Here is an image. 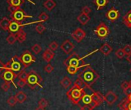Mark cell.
<instances>
[{
	"label": "cell",
	"mask_w": 131,
	"mask_h": 110,
	"mask_svg": "<svg viewBox=\"0 0 131 110\" xmlns=\"http://www.w3.org/2000/svg\"><path fill=\"white\" fill-rule=\"evenodd\" d=\"M104 97V101L109 105H112L115 103V102L117 100V95L112 91L107 92V93L103 96Z\"/></svg>",
	"instance_id": "cell-14"
},
{
	"label": "cell",
	"mask_w": 131,
	"mask_h": 110,
	"mask_svg": "<svg viewBox=\"0 0 131 110\" xmlns=\"http://www.w3.org/2000/svg\"><path fill=\"white\" fill-rule=\"evenodd\" d=\"M123 22L128 28L131 29V9L124 16L123 19Z\"/></svg>",
	"instance_id": "cell-25"
},
{
	"label": "cell",
	"mask_w": 131,
	"mask_h": 110,
	"mask_svg": "<svg viewBox=\"0 0 131 110\" xmlns=\"http://www.w3.org/2000/svg\"><path fill=\"white\" fill-rule=\"evenodd\" d=\"M0 76H1L2 79L4 81L9 82L11 83H13L14 85H15L14 80L18 77V75L16 72H14L13 71L9 70V69H4L2 72V73H1V75H0Z\"/></svg>",
	"instance_id": "cell-8"
},
{
	"label": "cell",
	"mask_w": 131,
	"mask_h": 110,
	"mask_svg": "<svg viewBox=\"0 0 131 110\" xmlns=\"http://www.w3.org/2000/svg\"><path fill=\"white\" fill-rule=\"evenodd\" d=\"M72 38L77 42H80L81 41H83L85 37H86V32L83 29H80V28H77L75 31L73 32V33L71 34Z\"/></svg>",
	"instance_id": "cell-10"
},
{
	"label": "cell",
	"mask_w": 131,
	"mask_h": 110,
	"mask_svg": "<svg viewBox=\"0 0 131 110\" xmlns=\"http://www.w3.org/2000/svg\"><path fill=\"white\" fill-rule=\"evenodd\" d=\"M26 85H27V81L26 80H22V79H19L17 82V85L20 88H23Z\"/></svg>",
	"instance_id": "cell-44"
},
{
	"label": "cell",
	"mask_w": 131,
	"mask_h": 110,
	"mask_svg": "<svg viewBox=\"0 0 131 110\" xmlns=\"http://www.w3.org/2000/svg\"><path fill=\"white\" fill-rule=\"evenodd\" d=\"M54 56H55V53L50 48L46 49L45 52L42 53V59L47 63H49L54 58Z\"/></svg>",
	"instance_id": "cell-16"
},
{
	"label": "cell",
	"mask_w": 131,
	"mask_h": 110,
	"mask_svg": "<svg viewBox=\"0 0 131 110\" xmlns=\"http://www.w3.org/2000/svg\"><path fill=\"white\" fill-rule=\"evenodd\" d=\"M96 51H98V49H96V51H94V52H92V53H94V52H96ZM92 53H90V54H92ZM90 54L86 55V56H85L84 57H82V58H81V57L79 56V55H78L77 53L73 52V54H71L70 56L63 62V64H64L66 66H83V64H80L81 62H83V59L86 58V56H90Z\"/></svg>",
	"instance_id": "cell-5"
},
{
	"label": "cell",
	"mask_w": 131,
	"mask_h": 110,
	"mask_svg": "<svg viewBox=\"0 0 131 110\" xmlns=\"http://www.w3.org/2000/svg\"><path fill=\"white\" fill-rule=\"evenodd\" d=\"M56 4L53 0H46V1L43 3V6L48 11H52L56 7Z\"/></svg>",
	"instance_id": "cell-27"
},
{
	"label": "cell",
	"mask_w": 131,
	"mask_h": 110,
	"mask_svg": "<svg viewBox=\"0 0 131 110\" xmlns=\"http://www.w3.org/2000/svg\"><path fill=\"white\" fill-rule=\"evenodd\" d=\"M38 19H39V22H46V21H47V20L49 19V16H48L46 13L42 12V13L39 16Z\"/></svg>",
	"instance_id": "cell-35"
},
{
	"label": "cell",
	"mask_w": 131,
	"mask_h": 110,
	"mask_svg": "<svg viewBox=\"0 0 131 110\" xmlns=\"http://www.w3.org/2000/svg\"><path fill=\"white\" fill-rule=\"evenodd\" d=\"M123 51H124V52H125L126 55H129L131 53V45H126L124 47Z\"/></svg>",
	"instance_id": "cell-43"
},
{
	"label": "cell",
	"mask_w": 131,
	"mask_h": 110,
	"mask_svg": "<svg viewBox=\"0 0 131 110\" xmlns=\"http://www.w3.org/2000/svg\"><path fill=\"white\" fill-rule=\"evenodd\" d=\"M46 30V27L42 23H39L36 26V31L37 33L39 34H42L44 32V31Z\"/></svg>",
	"instance_id": "cell-32"
},
{
	"label": "cell",
	"mask_w": 131,
	"mask_h": 110,
	"mask_svg": "<svg viewBox=\"0 0 131 110\" xmlns=\"http://www.w3.org/2000/svg\"><path fill=\"white\" fill-rule=\"evenodd\" d=\"M127 98H128V99H129V102H131V95H129V96H128Z\"/></svg>",
	"instance_id": "cell-52"
},
{
	"label": "cell",
	"mask_w": 131,
	"mask_h": 110,
	"mask_svg": "<svg viewBox=\"0 0 131 110\" xmlns=\"http://www.w3.org/2000/svg\"><path fill=\"white\" fill-rule=\"evenodd\" d=\"M126 60L129 63H131V53L129 55H127V57H126Z\"/></svg>",
	"instance_id": "cell-50"
},
{
	"label": "cell",
	"mask_w": 131,
	"mask_h": 110,
	"mask_svg": "<svg viewBox=\"0 0 131 110\" xmlns=\"http://www.w3.org/2000/svg\"><path fill=\"white\" fill-rule=\"evenodd\" d=\"M129 85H129V82H128L125 81V82H123L121 84V88H122V89L124 91V90H126V89Z\"/></svg>",
	"instance_id": "cell-46"
},
{
	"label": "cell",
	"mask_w": 131,
	"mask_h": 110,
	"mask_svg": "<svg viewBox=\"0 0 131 110\" xmlns=\"http://www.w3.org/2000/svg\"><path fill=\"white\" fill-rule=\"evenodd\" d=\"M123 92L125 93V95H126V97H128L129 95H131V86L129 85L126 90L123 91Z\"/></svg>",
	"instance_id": "cell-48"
},
{
	"label": "cell",
	"mask_w": 131,
	"mask_h": 110,
	"mask_svg": "<svg viewBox=\"0 0 131 110\" xmlns=\"http://www.w3.org/2000/svg\"><path fill=\"white\" fill-rule=\"evenodd\" d=\"M91 96H92V99H93V107L94 108L103 104V102L104 101V97L101 95V93L95 92L93 94H92Z\"/></svg>",
	"instance_id": "cell-13"
},
{
	"label": "cell",
	"mask_w": 131,
	"mask_h": 110,
	"mask_svg": "<svg viewBox=\"0 0 131 110\" xmlns=\"http://www.w3.org/2000/svg\"><path fill=\"white\" fill-rule=\"evenodd\" d=\"M32 51L36 55H38L39 53L41 52V51H42V47H41L40 45H39V44H35V45L32 47Z\"/></svg>",
	"instance_id": "cell-36"
},
{
	"label": "cell",
	"mask_w": 131,
	"mask_h": 110,
	"mask_svg": "<svg viewBox=\"0 0 131 110\" xmlns=\"http://www.w3.org/2000/svg\"><path fill=\"white\" fill-rule=\"evenodd\" d=\"M129 101L128 99V98L126 97L125 99H123L119 105V107L120 108L121 110H128V106H129Z\"/></svg>",
	"instance_id": "cell-30"
},
{
	"label": "cell",
	"mask_w": 131,
	"mask_h": 110,
	"mask_svg": "<svg viewBox=\"0 0 131 110\" xmlns=\"http://www.w3.org/2000/svg\"><path fill=\"white\" fill-rule=\"evenodd\" d=\"M12 20L7 19V18H3L0 20V28L5 31H9V27L11 23Z\"/></svg>",
	"instance_id": "cell-18"
},
{
	"label": "cell",
	"mask_w": 131,
	"mask_h": 110,
	"mask_svg": "<svg viewBox=\"0 0 131 110\" xmlns=\"http://www.w3.org/2000/svg\"><path fill=\"white\" fill-rule=\"evenodd\" d=\"M5 67L6 69L12 70L14 72H16L17 75L26 69L22 62L21 58L17 56L13 57L10 61H9L6 64H5Z\"/></svg>",
	"instance_id": "cell-2"
},
{
	"label": "cell",
	"mask_w": 131,
	"mask_h": 110,
	"mask_svg": "<svg viewBox=\"0 0 131 110\" xmlns=\"http://www.w3.org/2000/svg\"><path fill=\"white\" fill-rule=\"evenodd\" d=\"M77 20L80 22V23L85 26L90 20V17L89 16V15H86V14H84V13H81L77 17Z\"/></svg>",
	"instance_id": "cell-20"
},
{
	"label": "cell",
	"mask_w": 131,
	"mask_h": 110,
	"mask_svg": "<svg viewBox=\"0 0 131 110\" xmlns=\"http://www.w3.org/2000/svg\"><path fill=\"white\" fill-rule=\"evenodd\" d=\"M130 1H131V0H130Z\"/></svg>",
	"instance_id": "cell-55"
},
{
	"label": "cell",
	"mask_w": 131,
	"mask_h": 110,
	"mask_svg": "<svg viewBox=\"0 0 131 110\" xmlns=\"http://www.w3.org/2000/svg\"><path fill=\"white\" fill-rule=\"evenodd\" d=\"M60 84L61 85L66 89H68L71 88V85H72V81L71 79L68 77V76H65L62 78V79L60 81Z\"/></svg>",
	"instance_id": "cell-19"
},
{
	"label": "cell",
	"mask_w": 131,
	"mask_h": 110,
	"mask_svg": "<svg viewBox=\"0 0 131 110\" xmlns=\"http://www.w3.org/2000/svg\"><path fill=\"white\" fill-rule=\"evenodd\" d=\"M74 85H77V86H78L79 88H80V89H83L86 85L84 83V82L81 79H80V78H78L75 82H74Z\"/></svg>",
	"instance_id": "cell-34"
},
{
	"label": "cell",
	"mask_w": 131,
	"mask_h": 110,
	"mask_svg": "<svg viewBox=\"0 0 131 110\" xmlns=\"http://www.w3.org/2000/svg\"><path fill=\"white\" fill-rule=\"evenodd\" d=\"M22 62L25 66V68L26 69L27 67H29V66H31L33 63L36 62V58L32 56V54L29 51L26 50L20 56Z\"/></svg>",
	"instance_id": "cell-7"
},
{
	"label": "cell",
	"mask_w": 131,
	"mask_h": 110,
	"mask_svg": "<svg viewBox=\"0 0 131 110\" xmlns=\"http://www.w3.org/2000/svg\"><path fill=\"white\" fill-rule=\"evenodd\" d=\"M129 85H130V86H131V80H130V81H129Z\"/></svg>",
	"instance_id": "cell-53"
},
{
	"label": "cell",
	"mask_w": 131,
	"mask_h": 110,
	"mask_svg": "<svg viewBox=\"0 0 131 110\" xmlns=\"http://www.w3.org/2000/svg\"><path fill=\"white\" fill-rule=\"evenodd\" d=\"M129 71H130V72H131V68H130V69H129Z\"/></svg>",
	"instance_id": "cell-54"
},
{
	"label": "cell",
	"mask_w": 131,
	"mask_h": 110,
	"mask_svg": "<svg viewBox=\"0 0 131 110\" xmlns=\"http://www.w3.org/2000/svg\"><path fill=\"white\" fill-rule=\"evenodd\" d=\"M82 13H84V14H86V15H89L90 13H91V9L87 6H85L84 7H83L82 9Z\"/></svg>",
	"instance_id": "cell-42"
},
{
	"label": "cell",
	"mask_w": 131,
	"mask_h": 110,
	"mask_svg": "<svg viewBox=\"0 0 131 110\" xmlns=\"http://www.w3.org/2000/svg\"><path fill=\"white\" fill-rule=\"evenodd\" d=\"M4 69H6V67H5V64H3V63L0 60V75H1V73H2V72L4 70Z\"/></svg>",
	"instance_id": "cell-49"
},
{
	"label": "cell",
	"mask_w": 131,
	"mask_h": 110,
	"mask_svg": "<svg viewBox=\"0 0 131 110\" xmlns=\"http://www.w3.org/2000/svg\"><path fill=\"white\" fill-rule=\"evenodd\" d=\"M32 16L26 15V13L24 12V10H23L21 8L12 14V19L13 21L19 22H21L22 21H23L26 18H32Z\"/></svg>",
	"instance_id": "cell-9"
},
{
	"label": "cell",
	"mask_w": 131,
	"mask_h": 110,
	"mask_svg": "<svg viewBox=\"0 0 131 110\" xmlns=\"http://www.w3.org/2000/svg\"><path fill=\"white\" fill-rule=\"evenodd\" d=\"M78 78L81 79L86 85L91 86L99 79L100 75L90 65H86L84 69L79 73Z\"/></svg>",
	"instance_id": "cell-1"
},
{
	"label": "cell",
	"mask_w": 131,
	"mask_h": 110,
	"mask_svg": "<svg viewBox=\"0 0 131 110\" xmlns=\"http://www.w3.org/2000/svg\"><path fill=\"white\" fill-rule=\"evenodd\" d=\"M38 105H39V106H40V107L46 108V107L48 106V102H47V100L45 99H41L39 101Z\"/></svg>",
	"instance_id": "cell-39"
},
{
	"label": "cell",
	"mask_w": 131,
	"mask_h": 110,
	"mask_svg": "<svg viewBox=\"0 0 131 110\" xmlns=\"http://www.w3.org/2000/svg\"><path fill=\"white\" fill-rule=\"evenodd\" d=\"M36 110H45V108H42V107L39 106L38 108H36Z\"/></svg>",
	"instance_id": "cell-51"
},
{
	"label": "cell",
	"mask_w": 131,
	"mask_h": 110,
	"mask_svg": "<svg viewBox=\"0 0 131 110\" xmlns=\"http://www.w3.org/2000/svg\"><path fill=\"white\" fill-rule=\"evenodd\" d=\"M54 70V68H53V66L51 65V64H47L45 67H44V71L46 72H47V73H51L52 71Z\"/></svg>",
	"instance_id": "cell-41"
},
{
	"label": "cell",
	"mask_w": 131,
	"mask_h": 110,
	"mask_svg": "<svg viewBox=\"0 0 131 110\" xmlns=\"http://www.w3.org/2000/svg\"><path fill=\"white\" fill-rule=\"evenodd\" d=\"M99 50L104 55V56H109V55L112 52L113 48L108 43H104Z\"/></svg>",
	"instance_id": "cell-17"
},
{
	"label": "cell",
	"mask_w": 131,
	"mask_h": 110,
	"mask_svg": "<svg viewBox=\"0 0 131 110\" xmlns=\"http://www.w3.org/2000/svg\"><path fill=\"white\" fill-rule=\"evenodd\" d=\"M10 85H11V82H4V83H3V85H2V89L3 90V91H5V92H7L9 89V88H10Z\"/></svg>",
	"instance_id": "cell-40"
},
{
	"label": "cell",
	"mask_w": 131,
	"mask_h": 110,
	"mask_svg": "<svg viewBox=\"0 0 131 110\" xmlns=\"http://www.w3.org/2000/svg\"><path fill=\"white\" fill-rule=\"evenodd\" d=\"M86 65H83V66H67V72H69V74H70V75H74V74H76L80 69H82L84 66H85Z\"/></svg>",
	"instance_id": "cell-23"
},
{
	"label": "cell",
	"mask_w": 131,
	"mask_h": 110,
	"mask_svg": "<svg viewBox=\"0 0 131 110\" xmlns=\"http://www.w3.org/2000/svg\"><path fill=\"white\" fill-rule=\"evenodd\" d=\"M67 95L73 104L78 105L79 102L82 100L83 95V89H80L74 85L67 92Z\"/></svg>",
	"instance_id": "cell-3"
},
{
	"label": "cell",
	"mask_w": 131,
	"mask_h": 110,
	"mask_svg": "<svg viewBox=\"0 0 131 110\" xmlns=\"http://www.w3.org/2000/svg\"><path fill=\"white\" fill-rule=\"evenodd\" d=\"M91 95H92L86 94V93L83 92V98H82V102L85 105H91L93 107V99H92V96Z\"/></svg>",
	"instance_id": "cell-21"
},
{
	"label": "cell",
	"mask_w": 131,
	"mask_h": 110,
	"mask_svg": "<svg viewBox=\"0 0 131 110\" xmlns=\"http://www.w3.org/2000/svg\"><path fill=\"white\" fill-rule=\"evenodd\" d=\"M94 32L97 35L100 39L103 40L108 36L110 33V30H109V28L106 26V24L102 22L98 25L96 29L94 30Z\"/></svg>",
	"instance_id": "cell-6"
},
{
	"label": "cell",
	"mask_w": 131,
	"mask_h": 110,
	"mask_svg": "<svg viewBox=\"0 0 131 110\" xmlns=\"http://www.w3.org/2000/svg\"><path fill=\"white\" fill-rule=\"evenodd\" d=\"M24 0H8L9 6H13L18 8H20V6L24 3Z\"/></svg>",
	"instance_id": "cell-28"
},
{
	"label": "cell",
	"mask_w": 131,
	"mask_h": 110,
	"mask_svg": "<svg viewBox=\"0 0 131 110\" xmlns=\"http://www.w3.org/2000/svg\"><path fill=\"white\" fill-rule=\"evenodd\" d=\"M17 36V41H19L20 43H23L26 39V33L23 30V29H21L16 34Z\"/></svg>",
	"instance_id": "cell-24"
},
{
	"label": "cell",
	"mask_w": 131,
	"mask_h": 110,
	"mask_svg": "<svg viewBox=\"0 0 131 110\" xmlns=\"http://www.w3.org/2000/svg\"><path fill=\"white\" fill-rule=\"evenodd\" d=\"M15 97L16 98L17 102L19 103H23L26 100V99H27L26 94L24 92H23V91H19V92H17L16 95H15Z\"/></svg>",
	"instance_id": "cell-22"
},
{
	"label": "cell",
	"mask_w": 131,
	"mask_h": 110,
	"mask_svg": "<svg viewBox=\"0 0 131 110\" xmlns=\"http://www.w3.org/2000/svg\"><path fill=\"white\" fill-rule=\"evenodd\" d=\"M42 82V79L41 76L37 73L34 70H31L29 72L28 79H27V85L32 89H37L39 88H42L41 82Z\"/></svg>",
	"instance_id": "cell-4"
},
{
	"label": "cell",
	"mask_w": 131,
	"mask_h": 110,
	"mask_svg": "<svg viewBox=\"0 0 131 110\" xmlns=\"http://www.w3.org/2000/svg\"><path fill=\"white\" fill-rule=\"evenodd\" d=\"M93 109L94 108L90 105H85L83 107H81V108H80V110H93Z\"/></svg>",
	"instance_id": "cell-47"
},
{
	"label": "cell",
	"mask_w": 131,
	"mask_h": 110,
	"mask_svg": "<svg viewBox=\"0 0 131 110\" xmlns=\"http://www.w3.org/2000/svg\"><path fill=\"white\" fill-rule=\"evenodd\" d=\"M19 9H20V8H18V7L13 6H8V10H9V12H10L12 14H13V13H15L16 11H17Z\"/></svg>",
	"instance_id": "cell-45"
},
{
	"label": "cell",
	"mask_w": 131,
	"mask_h": 110,
	"mask_svg": "<svg viewBox=\"0 0 131 110\" xmlns=\"http://www.w3.org/2000/svg\"><path fill=\"white\" fill-rule=\"evenodd\" d=\"M26 26V24H22L21 22H16V21H13L12 20L10 25H9V32L10 33H13V34H17V32L21 29H23V26Z\"/></svg>",
	"instance_id": "cell-12"
},
{
	"label": "cell",
	"mask_w": 131,
	"mask_h": 110,
	"mask_svg": "<svg viewBox=\"0 0 131 110\" xmlns=\"http://www.w3.org/2000/svg\"><path fill=\"white\" fill-rule=\"evenodd\" d=\"M28 76H29V73H27L25 70H23V71H22L21 72H19V73L18 74V78H19V79L27 81Z\"/></svg>",
	"instance_id": "cell-37"
},
{
	"label": "cell",
	"mask_w": 131,
	"mask_h": 110,
	"mask_svg": "<svg viewBox=\"0 0 131 110\" xmlns=\"http://www.w3.org/2000/svg\"><path fill=\"white\" fill-rule=\"evenodd\" d=\"M17 102H17V99H16V98L15 96H10V97L8 99V100H7L8 105H9V106H11V107L15 106V105H16Z\"/></svg>",
	"instance_id": "cell-31"
},
{
	"label": "cell",
	"mask_w": 131,
	"mask_h": 110,
	"mask_svg": "<svg viewBox=\"0 0 131 110\" xmlns=\"http://www.w3.org/2000/svg\"><path fill=\"white\" fill-rule=\"evenodd\" d=\"M60 48H61L66 54L69 55V54H70V53L73 52V48H74V45H73V43L71 41H70L69 39H67V40H65V41L61 44Z\"/></svg>",
	"instance_id": "cell-11"
},
{
	"label": "cell",
	"mask_w": 131,
	"mask_h": 110,
	"mask_svg": "<svg viewBox=\"0 0 131 110\" xmlns=\"http://www.w3.org/2000/svg\"><path fill=\"white\" fill-rule=\"evenodd\" d=\"M6 41L9 45H13L15 44V42L17 41V36L16 34H13V33H10L8 37L6 38Z\"/></svg>",
	"instance_id": "cell-29"
},
{
	"label": "cell",
	"mask_w": 131,
	"mask_h": 110,
	"mask_svg": "<svg viewBox=\"0 0 131 110\" xmlns=\"http://www.w3.org/2000/svg\"><path fill=\"white\" fill-rule=\"evenodd\" d=\"M93 3L97 6V10H100L103 9L108 4V0H93Z\"/></svg>",
	"instance_id": "cell-26"
},
{
	"label": "cell",
	"mask_w": 131,
	"mask_h": 110,
	"mask_svg": "<svg viewBox=\"0 0 131 110\" xmlns=\"http://www.w3.org/2000/svg\"><path fill=\"white\" fill-rule=\"evenodd\" d=\"M106 16L110 21L114 22L119 17V12L117 9H116L114 7H113L106 13Z\"/></svg>",
	"instance_id": "cell-15"
},
{
	"label": "cell",
	"mask_w": 131,
	"mask_h": 110,
	"mask_svg": "<svg viewBox=\"0 0 131 110\" xmlns=\"http://www.w3.org/2000/svg\"><path fill=\"white\" fill-rule=\"evenodd\" d=\"M115 55H116V56L118 59H123V58L124 57V56H125L126 54H125V52H124V51H123V48H119V49H117V50L116 51Z\"/></svg>",
	"instance_id": "cell-33"
},
{
	"label": "cell",
	"mask_w": 131,
	"mask_h": 110,
	"mask_svg": "<svg viewBox=\"0 0 131 110\" xmlns=\"http://www.w3.org/2000/svg\"><path fill=\"white\" fill-rule=\"evenodd\" d=\"M59 48V45H58V43L56 42H55V41H52V42H51L50 43H49V48H50L52 51H56L57 48Z\"/></svg>",
	"instance_id": "cell-38"
}]
</instances>
